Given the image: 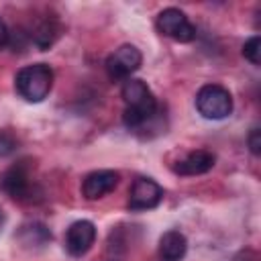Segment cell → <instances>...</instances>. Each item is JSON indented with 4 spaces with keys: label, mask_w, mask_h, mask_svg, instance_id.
Masks as SVG:
<instances>
[{
    "label": "cell",
    "mask_w": 261,
    "mask_h": 261,
    "mask_svg": "<svg viewBox=\"0 0 261 261\" xmlns=\"http://www.w3.org/2000/svg\"><path fill=\"white\" fill-rule=\"evenodd\" d=\"M2 226H4V212L0 210V230H2Z\"/></svg>",
    "instance_id": "ac0fdd59"
},
{
    "label": "cell",
    "mask_w": 261,
    "mask_h": 261,
    "mask_svg": "<svg viewBox=\"0 0 261 261\" xmlns=\"http://www.w3.org/2000/svg\"><path fill=\"white\" fill-rule=\"evenodd\" d=\"M120 96L126 104L124 114H122V120H124L126 128L141 130L145 124H149L155 118L157 100H155L153 92L149 90V86L143 80H135V77L124 80Z\"/></svg>",
    "instance_id": "6da1fadb"
},
{
    "label": "cell",
    "mask_w": 261,
    "mask_h": 261,
    "mask_svg": "<svg viewBox=\"0 0 261 261\" xmlns=\"http://www.w3.org/2000/svg\"><path fill=\"white\" fill-rule=\"evenodd\" d=\"M188 251V239L179 230H167L159 239V259L161 261H179Z\"/></svg>",
    "instance_id": "8fae6325"
},
{
    "label": "cell",
    "mask_w": 261,
    "mask_h": 261,
    "mask_svg": "<svg viewBox=\"0 0 261 261\" xmlns=\"http://www.w3.org/2000/svg\"><path fill=\"white\" fill-rule=\"evenodd\" d=\"M214 161H216L214 153H210L206 149H198V151L188 153L184 159H179L175 163L173 171L179 175H202L214 167Z\"/></svg>",
    "instance_id": "30bf717a"
},
{
    "label": "cell",
    "mask_w": 261,
    "mask_h": 261,
    "mask_svg": "<svg viewBox=\"0 0 261 261\" xmlns=\"http://www.w3.org/2000/svg\"><path fill=\"white\" fill-rule=\"evenodd\" d=\"M196 108L204 118L220 120L232 112V96L220 84H206L196 94Z\"/></svg>",
    "instance_id": "3957f363"
},
{
    "label": "cell",
    "mask_w": 261,
    "mask_h": 261,
    "mask_svg": "<svg viewBox=\"0 0 261 261\" xmlns=\"http://www.w3.org/2000/svg\"><path fill=\"white\" fill-rule=\"evenodd\" d=\"M143 63V55L135 45H120L114 53L108 55L106 59V71L108 77L118 82V80H128Z\"/></svg>",
    "instance_id": "8992f818"
},
{
    "label": "cell",
    "mask_w": 261,
    "mask_h": 261,
    "mask_svg": "<svg viewBox=\"0 0 261 261\" xmlns=\"http://www.w3.org/2000/svg\"><path fill=\"white\" fill-rule=\"evenodd\" d=\"M16 139L8 130H0V157H8L16 151Z\"/></svg>",
    "instance_id": "9a60e30c"
},
{
    "label": "cell",
    "mask_w": 261,
    "mask_h": 261,
    "mask_svg": "<svg viewBox=\"0 0 261 261\" xmlns=\"http://www.w3.org/2000/svg\"><path fill=\"white\" fill-rule=\"evenodd\" d=\"M6 43H8V29H6L4 20L0 18V49H2Z\"/></svg>",
    "instance_id": "e0dca14e"
},
{
    "label": "cell",
    "mask_w": 261,
    "mask_h": 261,
    "mask_svg": "<svg viewBox=\"0 0 261 261\" xmlns=\"http://www.w3.org/2000/svg\"><path fill=\"white\" fill-rule=\"evenodd\" d=\"M118 181H120L118 171H114V169H98V171H92V173H88L84 177L82 194L88 200H98V198L114 192Z\"/></svg>",
    "instance_id": "9c48e42d"
},
{
    "label": "cell",
    "mask_w": 261,
    "mask_h": 261,
    "mask_svg": "<svg viewBox=\"0 0 261 261\" xmlns=\"http://www.w3.org/2000/svg\"><path fill=\"white\" fill-rule=\"evenodd\" d=\"M0 190L6 196H10L12 200L33 202V194L37 188L31 179V173H29V167L24 165V161L14 163L0 173Z\"/></svg>",
    "instance_id": "277c9868"
},
{
    "label": "cell",
    "mask_w": 261,
    "mask_h": 261,
    "mask_svg": "<svg viewBox=\"0 0 261 261\" xmlns=\"http://www.w3.org/2000/svg\"><path fill=\"white\" fill-rule=\"evenodd\" d=\"M18 241L27 249H41L51 241V232L41 222H27L18 228Z\"/></svg>",
    "instance_id": "4fadbf2b"
},
{
    "label": "cell",
    "mask_w": 261,
    "mask_h": 261,
    "mask_svg": "<svg viewBox=\"0 0 261 261\" xmlns=\"http://www.w3.org/2000/svg\"><path fill=\"white\" fill-rule=\"evenodd\" d=\"M247 145H249V149H251V153L255 157L261 153V130H259V126H253L251 128V133L247 137Z\"/></svg>",
    "instance_id": "2e32d148"
},
{
    "label": "cell",
    "mask_w": 261,
    "mask_h": 261,
    "mask_svg": "<svg viewBox=\"0 0 261 261\" xmlns=\"http://www.w3.org/2000/svg\"><path fill=\"white\" fill-rule=\"evenodd\" d=\"M243 55H245V59H249L253 65H259V61H261V39H259V35L251 37V39L243 45Z\"/></svg>",
    "instance_id": "5bb4252c"
},
{
    "label": "cell",
    "mask_w": 261,
    "mask_h": 261,
    "mask_svg": "<svg viewBox=\"0 0 261 261\" xmlns=\"http://www.w3.org/2000/svg\"><path fill=\"white\" fill-rule=\"evenodd\" d=\"M59 33H61V24L57 22V18L47 16V18L39 20V22L33 27V31L29 33V37H31L33 45H37L41 51H45V49H49V47L57 41Z\"/></svg>",
    "instance_id": "7c38bea8"
},
{
    "label": "cell",
    "mask_w": 261,
    "mask_h": 261,
    "mask_svg": "<svg viewBox=\"0 0 261 261\" xmlns=\"http://www.w3.org/2000/svg\"><path fill=\"white\" fill-rule=\"evenodd\" d=\"M163 200V188L151 177H137L128 192V210L141 212L159 206Z\"/></svg>",
    "instance_id": "52a82bcc"
},
{
    "label": "cell",
    "mask_w": 261,
    "mask_h": 261,
    "mask_svg": "<svg viewBox=\"0 0 261 261\" xmlns=\"http://www.w3.org/2000/svg\"><path fill=\"white\" fill-rule=\"evenodd\" d=\"M96 241V226L90 220H75L65 230V249L73 257L86 255Z\"/></svg>",
    "instance_id": "ba28073f"
},
{
    "label": "cell",
    "mask_w": 261,
    "mask_h": 261,
    "mask_svg": "<svg viewBox=\"0 0 261 261\" xmlns=\"http://www.w3.org/2000/svg\"><path fill=\"white\" fill-rule=\"evenodd\" d=\"M16 92L27 102H43L53 88V69L47 63H33L18 69L14 77Z\"/></svg>",
    "instance_id": "7a4b0ae2"
},
{
    "label": "cell",
    "mask_w": 261,
    "mask_h": 261,
    "mask_svg": "<svg viewBox=\"0 0 261 261\" xmlns=\"http://www.w3.org/2000/svg\"><path fill=\"white\" fill-rule=\"evenodd\" d=\"M157 29L161 35L177 41V43H190L196 39V27L190 22V18L179 8H165L157 14Z\"/></svg>",
    "instance_id": "5b68a950"
}]
</instances>
